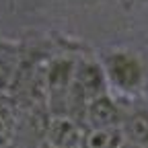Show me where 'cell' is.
I'll use <instances>...</instances> for the list:
<instances>
[{
  "label": "cell",
  "instance_id": "52a82bcc",
  "mask_svg": "<svg viewBox=\"0 0 148 148\" xmlns=\"http://www.w3.org/2000/svg\"><path fill=\"white\" fill-rule=\"evenodd\" d=\"M123 138L119 134V127H103V130H92L84 127L80 148H121Z\"/></svg>",
  "mask_w": 148,
  "mask_h": 148
},
{
  "label": "cell",
  "instance_id": "277c9868",
  "mask_svg": "<svg viewBox=\"0 0 148 148\" xmlns=\"http://www.w3.org/2000/svg\"><path fill=\"white\" fill-rule=\"evenodd\" d=\"M119 117H121V107L119 99L113 95H101L97 99L88 101L82 111L78 123L82 127H92V130H103V127H119Z\"/></svg>",
  "mask_w": 148,
  "mask_h": 148
},
{
  "label": "cell",
  "instance_id": "8992f818",
  "mask_svg": "<svg viewBox=\"0 0 148 148\" xmlns=\"http://www.w3.org/2000/svg\"><path fill=\"white\" fill-rule=\"evenodd\" d=\"M21 49L8 45L6 41H0V88L12 86L14 78L21 72Z\"/></svg>",
  "mask_w": 148,
  "mask_h": 148
},
{
  "label": "cell",
  "instance_id": "5b68a950",
  "mask_svg": "<svg viewBox=\"0 0 148 148\" xmlns=\"http://www.w3.org/2000/svg\"><path fill=\"white\" fill-rule=\"evenodd\" d=\"M82 125L70 115H47L43 142L47 148H80Z\"/></svg>",
  "mask_w": 148,
  "mask_h": 148
},
{
  "label": "cell",
  "instance_id": "7a4b0ae2",
  "mask_svg": "<svg viewBox=\"0 0 148 148\" xmlns=\"http://www.w3.org/2000/svg\"><path fill=\"white\" fill-rule=\"evenodd\" d=\"M107 82L103 76L101 64L95 56H78L76 66H74L70 92H68V115L78 121L82 107L97 99L101 95H107Z\"/></svg>",
  "mask_w": 148,
  "mask_h": 148
},
{
  "label": "cell",
  "instance_id": "9c48e42d",
  "mask_svg": "<svg viewBox=\"0 0 148 148\" xmlns=\"http://www.w3.org/2000/svg\"><path fill=\"white\" fill-rule=\"evenodd\" d=\"M37 148H47V146H45V144H39V146H37Z\"/></svg>",
  "mask_w": 148,
  "mask_h": 148
},
{
  "label": "cell",
  "instance_id": "ba28073f",
  "mask_svg": "<svg viewBox=\"0 0 148 148\" xmlns=\"http://www.w3.org/2000/svg\"><path fill=\"white\" fill-rule=\"evenodd\" d=\"M121 148H136V146H130V144H125V142H123V144H121Z\"/></svg>",
  "mask_w": 148,
  "mask_h": 148
},
{
  "label": "cell",
  "instance_id": "6da1fadb",
  "mask_svg": "<svg viewBox=\"0 0 148 148\" xmlns=\"http://www.w3.org/2000/svg\"><path fill=\"white\" fill-rule=\"evenodd\" d=\"M109 95L132 101L148 90V58L132 47H111L99 56Z\"/></svg>",
  "mask_w": 148,
  "mask_h": 148
},
{
  "label": "cell",
  "instance_id": "3957f363",
  "mask_svg": "<svg viewBox=\"0 0 148 148\" xmlns=\"http://www.w3.org/2000/svg\"><path fill=\"white\" fill-rule=\"evenodd\" d=\"M119 134L123 142L136 148H148V103L144 99H119Z\"/></svg>",
  "mask_w": 148,
  "mask_h": 148
}]
</instances>
